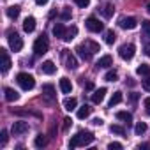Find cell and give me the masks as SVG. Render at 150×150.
Listing matches in <instances>:
<instances>
[{"mask_svg":"<svg viewBox=\"0 0 150 150\" xmlns=\"http://www.w3.org/2000/svg\"><path fill=\"white\" fill-rule=\"evenodd\" d=\"M146 113H148V115H150V106H146Z\"/></svg>","mask_w":150,"mask_h":150,"instance_id":"obj_47","label":"cell"},{"mask_svg":"<svg viewBox=\"0 0 150 150\" xmlns=\"http://www.w3.org/2000/svg\"><path fill=\"white\" fill-rule=\"evenodd\" d=\"M92 124H94V125H103V120H101V118H94Z\"/></svg>","mask_w":150,"mask_h":150,"instance_id":"obj_43","label":"cell"},{"mask_svg":"<svg viewBox=\"0 0 150 150\" xmlns=\"http://www.w3.org/2000/svg\"><path fill=\"white\" fill-rule=\"evenodd\" d=\"M48 48H50V42H48V37H46L44 34L35 39V42H34V53H35L37 57H39V55H44V53L48 51Z\"/></svg>","mask_w":150,"mask_h":150,"instance_id":"obj_3","label":"cell"},{"mask_svg":"<svg viewBox=\"0 0 150 150\" xmlns=\"http://www.w3.org/2000/svg\"><path fill=\"white\" fill-rule=\"evenodd\" d=\"M113 13H115L113 4H106V6L103 7V14H104V18H111V16H113Z\"/></svg>","mask_w":150,"mask_h":150,"instance_id":"obj_29","label":"cell"},{"mask_svg":"<svg viewBox=\"0 0 150 150\" xmlns=\"http://www.w3.org/2000/svg\"><path fill=\"white\" fill-rule=\"evenodd\" d=\"M55 71H57V65H55L51 60L42 62V65H41V72H44V74H53Z\"/></svg>","mask_w":150,"mask_h":150,"instance_id":"obj_12","label":"cell"},{"mask_svg":"<svg viewBox=\"0 0 150 150\" xmlns=\"http://www.w3.org/2000/svg\"><path fill=\"white\" fill-rule=\"evenodd\" d=\"M23 30L27 32V34H30V32H34L35 30V18H32V16H28L25 21H23Z\"/></svg>","mask_w":150,"mask_h":150,"instance_id":"obj_13","label":"cell"},{"mask_svg":"<svg viewBox=\"0 0 150 150\" xmlns=\"http://www.w3.org/2000/svg\"><path fill=\"white\" fill-rule=\"evenodd\" d=\"M117 118H118V120H122V122H125V124L129 125V124H131V120H132V115H131L129 111H118V113H117Z\"/></svg>","mask_w":150,"mask_h":150,"instance_id":"obj_27","label":"cell"},{"mask_svg":"<svg viewBox=\"0 0 150 150\" xmlns=\"http://www.w3.org/2000/svg\"><path fill=\"white\" fill-rule=\"evenodd\" d=\"M16 81H18V85L23 90H32L35 87V80H34L32 74H28V72H20L16 76Z\"/></svg>","mask_w":150,"mask_h":150,"instance_id":"obj_2","label":"cell"},{"mask_svg":"<svg viewBox=\"0 0 150 150\" xmlns=\"http://www.w3.org/2000/svg\"><path fill=\"white\" fill-rule=\"evenodd\" d=\"M4 92H6V101H9V103H13V101H18V99H20V94H18L14 88H9V87H7Z\"/></svg>","mask_w":150,"mask_h":150,"instance_id":"obj_19","label":"cell"},{"mask_svg":"<svg viewBox=\"0 0 150 150\" xmlns=\"http://www.w3.org/2000/svg\"><path fill=\"white\" fill-rule=\"evenodd\" d=\"M134 51H136L134 44H122V46L118 48V55H120V58H124V60H131V58L134 57Z\"/></svg>","mask_w":150,"mask_h":150,"instance_id":"obj_5","label":"cell"},{"mask_svg":"<svg viewBox=\"0 0 150 150\" xmlns=\"http://www.w3.org/2000/svg\"><path fill=\"white\" fill-rule=\"evenodd\" d=\"M0 136H2V138H0V143H2V146H6V143H7V131H2V134H0Z\"/></svg>","mask_w":150,"mask_h":150,"instance_id":"obj_38","label":"cell"},{"mask_svg":"<svg viewBox=\"0 0 150 150\" xmlns=\"http://www.w3.org/2000/svg\"><path fill=\"white\" fill-rule=\"evenodd\" d=\"M90 111H92V108H90L88 104H83V106L78 110V113H76V115H78V118H80V120H85V118L90 115Z\"/></svg>","mask_w":150,"mask_h":150,"instance_id":"obj_20","label":"cell"},{"mask_svg":"<svg viewBox=\"0 0 150 150\" xmlns=\"http://www.w3.org/2000/svg\"><path fill=\"white\" fill-rule=\"evenodd\" d=\"M141 28H143L145 35L150 37V21H148V20H143V21H141Z\"/></svg>","mask_w":150,"mask_h":150,"instance_id":"obj_33","label":"cell"},{"mask_svg":"<svg viewBox=\"0 0 150 150\" xmlns=\"http://www.w3.org/2000/svg\"><path fill=\"white\" fill-rule=\"evenodd\" d=\"M76 106H78V101L74 99V97H67V99L64 101V108H65L67 111H72Z\"/></svg>","mask_w":150,"mask_h":150,"instance_id":"obj_23","label":"cell"},{"mask_svg":"<svg viewBox=\"0 0 150 150\" xmlns=\"http://www.w3.org/2000/svg\"><path fill=\"white\" fill-rule=\"evenodd\" d=\"M115 39H117V35H115V32H113V30H108V32L104 34V41H106V44H113V42H115Z\"/></svg>","mask_w":150,"mask_h":150,"instance_id":"obj_31","label":"cell"},{"mask_svg":"<svg viewBox=\"0 0 150 150\" xmlns=\"http://www.w3.org/2000/svg\"><path fill=\"white\" fill-rule=\"evenodd\" d=\"M134 132H136L138 136L145 134V132H146V124H145V122H138V124L134 125Z\"/></svg>","mask_w":150,"mask_h":150,"instance_id":"obj_30","label":"cell"},{"mask_svg":"<svg viewBox=\"0 0 150 150\" xmlns=\"http://www.w3.org/2000/svg\"><path fill=\"white\" fill-rule=\"evenodd\" d=\"M85 25H87V28H88L90 32H103V28H104V25H103V23H101L97 18H94V16L87 18Z\"/></svg>","mask_w":150,"mask_h":150,"instance_id":"obj_6","label":"cell"},{"mask_svg":"<svg viewBox=\"0 0 150 150\" xmlns=\"http://www.w3.org/2000/svg\"><path fill=\"white\" fill-rule=\"evenodd\" d=\"M9 46H11V50L13 51H21V48H23V39L16 34V32H9Z\"/></svg>","mask_w":150,"mask_h":150,"instance_id":"obj_4","label":"cell"},{"mask_svg":"<svg viewBox=\"0 0 150 150\" xmlns=\"http://www.w3.org/2000/svg\"><path fill=\"white\" fill-rule=\"evenodd\" d=\"M118 25L124 28V30H132V28H136V25H138V21H136V18H132V16H129V18H120V21H118Z\"/></svg>","mask_w":150,"mask_h":150,"instance_id":"obj_9","label":"cell"},{"mask_svg":"<svg viewBox=\"0 0 150 150\" xmlns=\"http://www.w3.org/2000/svg\"><path fill=\"white\" fill-rule=\"evenodd\" d=\"M72 125V120L71 118H64V129H69Z\"/></svg>","mask_w":150,"mask_h":150,"instance_id":"obj_40","label":"cell"},{"mask_svg":"<svg viewBox=\"0 0 150 150\" xmlns=\"http://www.w3.org/2000/svg\"><path fill=\"white\" fill-rule=\"evenodd\" d=\"M76 34H78V27H74V25H72V27H69V28L65 30L64 41H65V42H71V41H72L74 37H76Z\"/></svg>","mask_w":150,"mask_h":150,"instance_id":"obj_16","label":"cell"},{"mask_svg":"<svg viewBox=\"0 0 150 150\" xmlns=\"http://www.w3.org/2000/svg\"><path fill=\"white\" fill-rule=\"evenodd\" d=\"M94 141V134L90 131H80L76 136H72L69 141V148H76V146H85Z\"/></svg>","mask_w":150,"mask_h":150,"instance_id":"obj_1","label":"cell"},{"mask_svg":"<svg viewBox=\"0 0 150 150\" xmlns=\"http://www.w3.org/2000/svg\"><path fill=\"white\" fill-rule=\"evenodd\" d=\"M108 148H110V150H122V143L113 141V143H110V145H108Z\"/></svg>","mask_w":150,"mask_h":150,"instance_id":"obj_37","label":"cell"},{"mask_svg":"<svg viewBox=\"0 0 150 150\" xmlns=\"http://www.w3.org/2000/svg\"><path fill=\"white\" fill-rule=\"evenodd\" d=\"M62 58H64V64H65V67H67V69H76V67H78L76 58H74L67 50H62Z\"/></svg>","mask_w":150,"mask_h":150,"instance_id":"obj_7","label":"cell"},{"mask_svg":"<svg viewBox=\"0 0 150 150\" xmlns=\"http://www.w3.org/2000/svg\"><path fill=\"white\" fill-rule=\"evenodd\" d=\"M60 90H62L64 94H71V90H72V83H71L69 78H62V80H60Z\"/></svg>","mask_w":150,"mask_h":150,"instance_id":"obj_18","label":"cell"},{"mask_svg":"<svg viewBox=\"0 0 150 150\" xmlns=\"http://www.w3.org/2000/svg\"><path fill=\"white\" fill-rule=\"evenodd\" d=\"M111 65H113V58H111L110 55L101 57L99 62H97V67H103V69H108V67H111Z\"/></svg>","mask_w":150,"mask_h":150,"instance_id":"obj_17","label":"cell"},{"mask_svg":"<svg viewBox=\"0 0 150 150\" xmlns=\"http://www.w3.org/2000/svg\"><path fill=\"white\" fill-rule=\"evenodd\" d=\"M20 11H21L20 6H11V7L7 9V16H9L11 20H16V18L20 16Z\"/></svg>","mask_w":150,"mask_h":150,"instance_id":"obj_24","label":"cell"},{"mask_svg":"<svg viewBox=\"0 0 150 150\" xmlns=\"http://www.w3.org/2000/svg\"><path fill=\"white\" fill-rule=\"evenodd\" d=\"M122 99H124L122 92H115V94L111 96V99H110V108H113V106L120 104V103H122Z\"/></svg>","mask_w":150,"mask_h":150,"instance_id":"obj_26","label":"cell"},{"mask_svg":"<svg viewBox=\"0 0 150 150\" xmlns=\"http://www.w3.org/2000/svg\"><path fill=\"white\" fill-rule=\"evenodd\" d=\"M65 27L62 25V23H57L55 27H53V35L55 37H60V39H64V35H65Z\"/></svg>","mask_w":150,"mask_h":150,"instance_id":"obj_22","label":"cell"},{"mask_svg":"<svg viewBox=\"0 0 150 150\" xmlns=\"http://www.w3.org/2000/svg\"><path fill=\"white\" fill-rule=\"evenodd\" d=\"M85 88H87V90H94V83H92V81H88V83L85 85Z\"/></svg>","mask_w":150,"mask_h":150,"instance_id":"obj_42","label":"cell"},{"mask_svg":"<svg viewBox=\"0 0 150 150\" xmlns=\"http://www.w3.org/2000/svg\"><path fill=\"white\" fill-rule=\"evenodd\" d=\"M145 53H146V55L150 57V46H145Z\"/></svg>","mask_w":150,"mask_h":150,"instance_id":"obj_46","label":"cell"},{"mask_svg":"<svg viewBox=\"0 0 150 150\" xmlns=\"http://www.w3.org/2000/svg\"><path fill=\"white\" fill-rule=\"evenodd\" d=\"M35 4L37 6H44V4H48V0H35Z\"/></svg>","mask_w":150,"mask_h":150,"instance_id":"obj_44","label":"cell"},{"mask_svg":"<svg viewBox=\"0 0 150 150\" xmlns=\"http://www.w3.org/2000/svg\"><path fill=\"white\" fill-rule=\"evenodd\" d=\"M129 101H131V103H136V101H138V94H131V96H129Z\"/></svg>","mask_w":150,"mask_h":150,"instance_id":"obj_41","label":"cell"},{"mask_svg":"<svg viewBox=\"0 0 150 150\" xmlns=\"http://www.w3.org/2000/svg\"><path fill=\"white\" fill-rule=\"evenodd\" d=\"M110 131H111V132H115V134H120V136H122V134H125V129H124L122 125H111V127H110Z\"/></svg>","mask_w":150,"mask_h":150,"instance_id":"obj_34","label":"cell"},{"mask_svg":"<svg viewBox=\"0 0 150 150\" xmlns=\"http://www.w3.org/2000/svg\"><path fill=\"white\" fill-rule=\"evenodd\" d=\"M71 16H72V13H71V7H64V11H62L60 18H62V20H69Z\"/></svg>","mask_w":150,"mask_h":150,"instance_id":"obj_35","label":"cell"},{"mask_svg":"<svg viewBox=\"0 0 150 150\" xmlns=\"http://www.w3.org/2000/svg\"><path fill=\"white\" fill-rule=\"evenodd\" d=\"M74 4L76 6H80V7H88V4H90V0H74Z\"/></svg>","mask_w":150,"mask_h":150,"instance_id":"obj_36","label":"cell"},{"mask_svg":"<svg viewBox=\"0 0 150 150\" xmlns=\"http://www.w3.org/2000/svg\"><path fill=\"white\" fill-rule=\"evenodd\" d=\"M136 72L139 74V76H150V65L148 64H141V65H138Z\"/></svg>","mask_w":150,"mask_h":150,"instance_id":"obj_28","label":"cell"},{"mask_svg":"<svg viewBox=\"0 0 150 150\" xmlns=\"http://www.w3.org/2000/svg\"><path fill=\"white\" fill-rule=\"evenodd\" d=\"M146 11H148V13H150V2H148V6H146Z\"/></svg>","mask_w":150,"mask_h":150,"instance_id":"obj_48","label":"cell"},{"mask_svg":"<svg viewBox=\"0 0 150 150\" xmlns=\"http://www.w3.org/2000/svg\"><path fill=\"white\" fill-rule=\"evenodd\" d=\"M81 44H83V46H85V48H87L92 55H94V53H97V51H101L99 44H97V42H94L92 39H85V42H81Z\"/></svg>","mask_w":150,"mask_h":150,"instance_id":"obj_14","label":"cell"},{"mask_svg":"<svg viewBox=\"0 0 150 150\" xmlns=\"http://www.w3.org/2000/svg\"><path fill=\"white\" fill-rule=\"evenodd\" d=\"M138 148H150V143H143V145H139Z\"/></svg>","mask_w":150,"mask_h":150,"instance_id":"obj_45","label":"cell"},{"mask_svg":"<svg viewBox=\"0 0 150 150\" xmlns=\"http://www.w3.org/2000/svg\"><path fill=\"white\" fill-rule=\"evenodd\" d=\"M34 145H35V148H44L48 145V138L44 134H37L35 139H34Z\"/></svg>","mask_w":150,"mask_h":150,"instance_id":"obj_21","label":"cell"},{"mask_svg":"<svg viewBox=\"0 0 150 150\" xmlns=\"http://www.w3.org/2000/svg\"><path fill=\"white\" fill-rule=\"evenodd\" d=\"M106 92H108V90H106L104 87H103V88H97V90L92 94V103H94V104H101L103 99H104V96H106Z\"/></svg>","mask_w":150,"mask_h":150,"instance_id":"obj_11","label":"cell"},{"mask_svg":"<svg viewBox=\"0 0 150 150\" xmlns=\"http://www.w3.org/2000/svg\"><path fill=\"white\" fill-rule=\"evenodd\" d=\"M42 94H44L46 97L53 99V97H55V87H53V85H50V83L42 85Z\"/></svg>","mask_w":150,"mask_h":150,"instance_id":"obj_25","label":"cell"},{"mask_svg":"<svg viewBox=\"0 0 150 150\" xmlns=\"http://www.w3.org/2000/svg\"><path fill=\"white\" fill-rule=\"evenodd\" d=\"M11 132H13L14 136L25 134V132H28V124H27V122H14V124H13V129H11Z\"/></svg>","mask_w":150,"mask_h":150,"instance_id":"obj_10","label":"cell"},{"mask_svg":"<svg viewBox=\"0 0 150 150\" xmlns=\"http://www.w3.org/2000/svg\"><path fill=\"white\" fill-rule=\"evenodd\" d=\"M0 71L2 72H7L9 69H11V58H9V55H7V51L6 50H0Z\"/></svg>","mask_w":150,"mask_h":150,"instance_id":"obj_8","label":"cell"},{"mask_svg":"<svg viewBox=\"0 0 150 150\" xmlns=\"http://www.w3.org/2000/svg\"><path fill=\"white\" fill-rule=\"evenodd\" d=\"M104 80H106V81H117V80H118V72H117V71H108L106 76H104Z\"/></svg>","mask_w":150,"mask_h":150,"instance_id":"obj_32","label":"cell"},{"mask_svg":"<svg viewBox=\"0 0 150 150\" xmlns=\"http://www.w3.org/2000/svg\"><path fill=\"white\" fill-rule=\"evenodd\" d=\"M141 87L146 90V92H150V78H146V80H143L141 81Z\"/></svg>","mask_w":150,"mask_h":150,"instance_id":"obj_39","label":"cell"},{"mask_svg":"<svg viewBox=\"0 0 150 150\" xmlns=\"http://www.w3.org/2000/svg\"><path fill=\"white\" fill-rule=\"evenodd\" d=\"M76 51H78L80 58H81V60H85V62H88V60L92 58V53H90V51H88V50H87V48H85L83 44H80V46L76 48Z\"/></svg>","mask_w":150,"mask_h":150,"instance_id":"obj_15","label":"cell"}]
</instances>
